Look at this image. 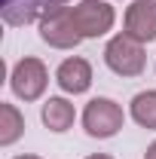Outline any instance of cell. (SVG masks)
Instances as JSON below:
<instances>
[{
  "label": "cell",
  "mask_w": 156,
  "mask_h": 159,
  "mask_svg": "<svg viewBox=\"0 0 156 159\" xmlns=\"http://www.w3.org/2000/svg\"><path fill=\"white\" fill-rule=\"evenodd\" d=\"M86 159H113V156H107V153H92V156H86Z\"/></svg>",
  "instance_id": "13"
},
{
  "label": "cell",
  "mask_w": 156,
  "mask_h": 159,
  "mask_svg": "<svg viewBox=\"0 0 156 159\" xmlns=\"http://www.w3.org/2000/svg\"><path fill=\"white\" fill-rule=\"evenodd\" d=\"M129 113L141 129H156V89L138 92L129 104Z\"/></svg>",
  "instance_id": "11"
},
{
  "label": "cell",
  "mask_w": 156,
  "mask_h": 159,
  "mask_svg": "<svg viewBox=\"0 0 156 159\" xmlns=\"http://www.w3.org/2000/svg\"><path fill=\"white\" fill-rule=\"evenodd\" d=\"M46 86H49V70H46V64L34 55H28V58L16 61V67H12V74H9V89L16 92V98L21 101H37L43 92H46Z\"/></svg>",
  "instance_id": "4"
},
{
  "label": "cell",
  "mask_w": 156,
  "mask_h": 159,
  "mask_svg": "<svg viewBox=\"0 0 156 159\" xmlns=\"http://www.w3.org/2000/svg\"><path fill=\"white\" fill-rule=\"evenodd\" d=\"M40 40L49 43L52 49H77L83 43L74 16H71V6H58L40 19Z\"/></svg>",
  "instance_id": "5"
},
{
  "label": "cell",
  "mask_w": 156,
  "mask_h": 159,
  "mask_svg": "<svg viewBox=\"0 0 156 159\" xmlns=\"http://www.w3.org/2000/svg\"><path fill=\"white\" fill-rule=\"evenodd\" d=\"M43 125L49 129V132H55V135H61V132H67L71 125H74V119H77V110H74V104L67 98H46V104H43Z\"/></svg>",
  "instance_id": "9"
},
{
  "label": "cell",
  "mask_w": 156,
  "mask_h": 159,
  "mask_svg": "<svg viewBox=\"0 0 156 159\" xmlns=\"http://www.w3.org/2000/svg\"><path fill=\"white\" fill-rule=\"evenodd\" d=\"M58 6H67V0H0V19L9 28H21V25L40 21L46 12Z\"/></svg>",
  "instance_id": "6"
},
{
  "label": "cell",
  "mask_w": 156,
  "mask_h": 159,
  "mask_svg": "<svg viewBox=\"0 0 156 159\" xmlns=\"http://www.w3.org/2000/svg\"><path fill=\"white\" fill-rule=\"evenodd\" d=\"M71 16H74V25H77L83 40L104 37L113 28V21H117L113 6H107L104 0H80V3L71 6Z\"/></svg>",
  "instance_id": "3"
},
{
  "label": "cell",
  "mask_w": 156,
  "mask_h": 159,
  "mask_svg": "<svg viewBox=\"0 0 156 159\" xmlns=\"http://www.w3.org/2000/svg\"><path fill=\"white\" fill-rule=\"evenodd\" d=\"M122 125H126V113L113 98H92L83 110V129L89 138H113Z\"/></svg>",
  "instance_id": "2"
},
{
  "label": "cell",
  "mask_w": 156,
  "mask_h": 159,
  "mask_svg": "<svg viewBox=\"0 0 156 159\" xmlns=\"http://www.w3.org/2000/svg\"><path fill=\"white\" fill-rule=\"evenodd\" d=\"M12 159H40V156H31V153H25V156H12Z\"/></svg>",
  "instance_id": "14"
},
{
  "label": "cell",
  "mask_w": 156,
  "mask_h": 159,
  "mask_svg": "<svg viewBox=\"0 0 156 159\" xmlns=\"http://www.w3.org/2000/svg\"><path fill=\"white\" fill-rule=\"evenodd\" d=\"M104 64L117 74V77H138L147 64V55H144V43L135 37H129L126 31L117 34V37L107 40L104 46Z\"/></svg>",
  "instance_id": "1"
},
{
  "label": "cell",
  "mask_w": 156,
  "mask_h": 159,
  "mask_svg": "<svg viewBox=\"0 0 156 159\" xmlns=\"http://www.w3.org/2000/svg\"><path fill=\"white\" fill-rule=\"evenodd\" d=\"M55 83L61 86V92H67V95H83L92 86V64L86 58H80V55H71V58H64L58 64Z\"/></svg>",
  "instance_id": "8"
},
{
  "label": "cell",
  "mask_w": 156,
  "mask_h": 159,
  "mask_svg": "<svg viewBox=\"0 0 156 159\" xmlns=\"http://www.w3.org/2000/svg\"><path fill=\"white\" fill-rule=\"evenodd\" d=\"M144 159H156V141L147 147V153H144Z\"/></svg>",
  "instance_id": "12"
},
{
  "label": "cell",
  "mask_w": 156,
  "mask_h": 159,
  "mask_svg": "<svg viewBox=\"0 0 156 159\" xmlns=\"http://www.w3.org/2000/svg\"><path fill=\"white\" fill-rule=\"evenodd\" d=\"M126 34L141 40V43H153L156 40V0H135L126 9Z\"/></svg>",
  "instance_id": "7"
},
{
  "label": "cell",
  "mask_w": 156,
  "mask_h": 159,
  "mask_svg": "<svg viewBox=\"0 0 156 159\" xmlns=\"http://www.w3.org/2000/svg\"><path fill=\"white\" fill-rule=\"evenodd\" d=\"M25 135V116L19 113L16 104L3 101L0 104V147H12Z\"/></svg>",
  "instance_id": "10"
}]
</instances>
